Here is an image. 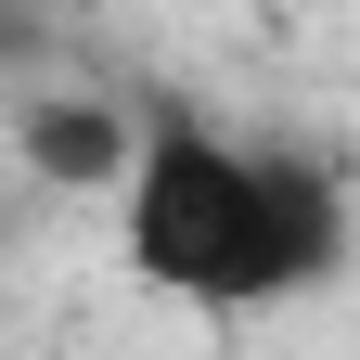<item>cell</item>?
<instances>
[{
    "mask_svg": "<svg viewBox=\"0 0 360 360\" xmlns=\"http://www.w3.org/2000/svg\"><path fill=\"white\" fill-rule=\"evenodd\" d=\"M129 270L193 309H270L309 296L347 257V206L309 155H245L219 129H155L129 155Z\"/></svg>",
    "mask_w": 360,
    "mask_h": 360,
    "instance_id": "1",
    "label": "cell"
},
{
    "mask_svg": "<svg viewBox=\"0 0 360 360\" xmlns=\"http://www.w3.org/2000/svg\"><path fill=\"white\" fill-rule=\"evenodd\" d=\"M129 155H142V142H129L103 103H39L26 116V167L39 180H129Z\"/></svg>",
    "mask_w": 360,
    "mask_h": 360,
    "instance_id": "2",
    "label": "cell"
}]
</instances>
